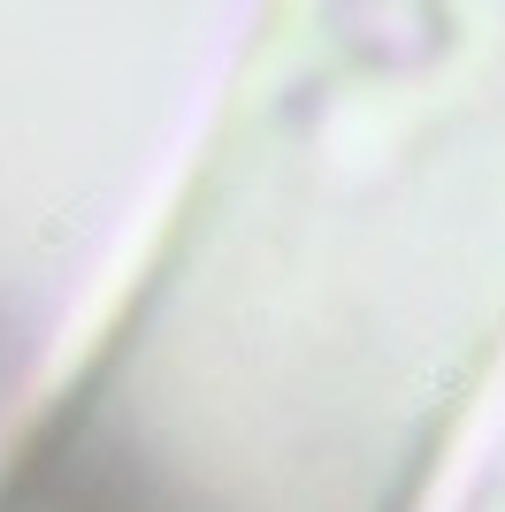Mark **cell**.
Listing matches in <instances>:
<instances>
[{
  "mask_svg": "<svg viewBox=\"0 0 505 512\" xmlns=\"http://www.w3.org/2000/svg\"><path fill=\"white\" fill-rule=\"evenodd\" d=\"M0 512H184V505H169V490H154L123 451L92 444V436H54L0 490Z\"/></svg>",
  "mask_w": 505,
  "mask_h": 512,
  "instance_id": "cell-1",
  "label": "cell"
}]
</instances>
